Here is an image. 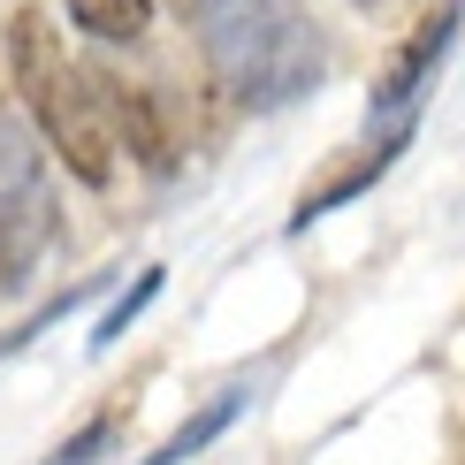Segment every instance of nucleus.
<instances>
[{
    "label": "nucleus",
    "instance_id": "nucleus-6",
    "mask_svg": "<svg viewBox=\"0 0 465 465\" xmlns=\"http://www.w3.org/2000/svg\"><path fill=\"white\" fill-rule=\"evenodd\" d=\"M237 412H244V390H222V397H214V404H206V412H199V420H183V428H176V435H168V442H161V450H153L145 465H183V458H199V450H206V442H214V435L229 428V420H237Z\"/></svg>",
    "mask_w": 465,
    "mask_h": 465
},
{
    "label": "nucleus",
    "instance_id": "nucleus-2",
    "mask_svg": "<svg viewBox=\"0 0 465 465\" xmlns=\"http://www.w3.org/2000/svg\"><path fill=\"white\" fill-rule=\"evenodd\" d=\"M8 54H15V84H24V107H31V123L46 130V145L69 161L76 183L107 191V183H114V130H107V114H100L92 76L69 69V46L54 38V24H46L38 8L15 15Z\"/></svg>",
    "mask_w": 465,
    "mask_h": 465
},
{
    "label": "nucleus",
    "instance_id": "nucleus-3",
    "mask_svg": "<svg viewBox=\"0 0 465 465\" xmlns=\"http://www.w3.org/2000/svg\"><path fill=\"white\" fill-rule=\"evenodd\" d=\"M54 229H62L54 168H46V153H38L31 123L0 107V282L8 290L31 275V260L54 244Z\"/></svg>",
    "mask_w": 465,
    "mask_h": 465
},
{
    "label": "nucleus",
    "instance_id": "nucleus-4",
    "mask_svg": "<svg viewBox=\"0 0 465 465\" xmlns=\"http://www.w3.org/2000/svg\"><path fill=\"white\" fill-rule=\"evenodd\" d=\"M458 24H465V0H442L428 24H420V31L390 54V62H381V76H374V114H404V107L420 100V92H428V76H435L442 54H450Z\"/></svg>",
    "mask_w": 465,
    "mask_h": 465
},
{
    "label": "nucleus",
    "instance_id": "nucleus-7",
    "mask_svg": "<svg viewBox=\"0 0 465 465\" xmlns=\"http://www.w3.org/2000/svg\"><path fill=\"white\" fill-rule=\"evenodd\" d=\"M69 15L92 38H145L153 31V0H69Z\"/></svg>",
    "mask_w": 465,
    "mask_h": 465
},
{
    "label": "nucleus",
    "instance_id": "nucleus-5",
    "mask_svg": "<svg viewBox=\"0 0 465 465\" xmlns=\"http://www.w3.org/2000/svg\"><path fill=\"white\" fill-rule=\"evenodd\" d=\"M92 92H100L107 130L138 153V168H168V130H161V114H153V92L123 84V76H92Z\"/></svg>",
    "mask_w": 465,
    "mask_h": 465
},
{
    "label": "nucleus",
    "instance_id": "nucleus-1",
    "mask_svg": "<svg viewBox=\"0 0 465 465\" xmlns=\"http://www.w3.org/2000/svg\"><path fill=\"white\" fill-rule=\"evenodd\" d=\"M191 15L244 107H290L328 76V46L305 0H191Z\"/></svg>",
    "mask_w": 465,
    "mask_h": 465
},
{
    "label": "nucleus",
    "instance_id": "nucleus-10",
    "mask_svg": "<svg viewBox=\"0 0 465 465\" xmlns=\"http://www.w3.org/2000/svg\"><path fill=\"white\" fill-rule=\"evenodd\" d=\"M359 8H366V0H359Z\"/></svg>",
    "mask_w": 465,
    "mask_h": 465
},
{
    "label": "nucleus",
    "instance_id": "nucleus-9",
    "mask_svg": "<svg viewBox=\"0 0 465 465\" xmlns=\"http://www.w3.org/2000/svg\"><path fill=\"white\" fill-rule=\"evenodd\" d=\"M107 435H114V428H107V420H92V428H84V435H76V442H62V450H54L46 465H92V450H107Z\"/></svg>",
    "mask_w": 465,
    "mask_h": 465
},
{
    "label": "nucleus",
    "instance_id": "nucleus-8",
    "mask_svg": "<svg viewBox=\"0 0 465 465\" xmlns=\"http://www.w3.org/2000/svg\"><path fill=\"white\" fill-rule=\"evenodd\" d=\"M153 298H161V267H145V275H138V282H130V290H123V298H114V305H107V313H100V328H92V351H107V343H114V336H123V328H130V321H138V313H145V305H153Z\"/></svg>",
    "mask_w": 465,
    "mask_h": 465
}]
</instances>
